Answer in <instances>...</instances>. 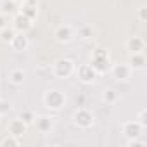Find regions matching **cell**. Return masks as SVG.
Masks as SVG:
<instances>
[{
    "mask_svg": "<svg viewBox=\"0 0 147 147\" xmlns=\"http://www.w3.org/2000/svg\"><path fill=\"white\" fill-rule=\"evenodd\" d=\"M90 66L95 69L97 75H102V73L109 71L111 69V55H109V50L104 49V47H97L92 55H90Z\"/></svg>",
    "mask_w": 147,
    "mask_h": 147,
    "instance_id": "1",
    "label": "cell"
},
{
    "mask_svg": "<svg viewBox=\"0 0 147 147\" xmlns=\"http://www.w3.org/2000/svg\"><path fill=\"white\" fill-rule=\"evenodd\" d=\"M43 104L49 111H61L66 106V95L59 88H49L43 94Z\"/></svg>",
    "mask_w": 147,
    "mask_h": 147,
    "instance_id": "2",
    "label": "cell"
},
{
    "mask_svg": "<svg viewBox=\"0 0 147 147\" xmlns=\"http://www.w3.org/2000/svg\"><path fill=\"white\" fill-rule=\"evenodd\" d=\"M75 69H76V64L73 62L71 59L67 57H61L57 59L54 64H52V75L59 80H66L69 78L71 75H75Z\"/></svg>",
    "mask_w": 147,
    "mask_h": 147,
    "instance_id": "3",
    "label": "cell"
},
{
    "mask_svg": "<svg viewBox=\"0 0 147 147\" xmlns=\"http://www.w3.org/2000/svg\"><path fill=\"white\" fill-rule=\"evenodd\" d=\"M94 114H92V111L90 109H87V107H83V106H80L75 113H73V123H75L78 128H83V130H87V128H92L94 126Z\"/></svg>",
    "mask_w": 147,
    "mask_h": 147,
    "instance_id": "4",
    "label": "cell"
},
{
    "mask_svg": "<svg viewBox=\"0 0 147 147\" xmlns=\"http://www.w3.org/2000/svg\"><path fill=\"white\" fill-rule=\"evenodd\" d=\"M147 128H144L137 119H131V121H125L121 125V133L126 140H131V138H137V137H144V131Z\"/></svg>",
    "mask_w": 147,
    "mask_h": 147,
    "instance_id": "5",
    "label": "cell"
},
{
    "mask_svg": "<svg viewBox=\"0 0 147 147\" xmlns=\"http://www.w3.org/2000/svg\"><path fill=\"white\" fill-rule=\"evenodd\" d=\"M75 73H76L78 80H80L82 83H85V85L94 83L95 78H97V73H95V69H94L90 64H80V66L75 69Z\"/></svg>",
    "mask_w": 147,
    "mask_h": 147,
    "instance_id": "6",
    "label": "cell"
},
{
    "mask_svg": "<svg viewBox=\"0 0 147 147\" xmlns=\"http://www.w3.org/2000/svg\"><path fill=\"white\" fill-rule=\"evenodd\" d=\"M18 33H28L31 28H33V21L30 19V18H26L24 14H21V12H16L14 16H12V24H11Z\"/></svg>",
    "mask_w": 147,
    "mask_h": 147,
    "instance_id": "7",
    "label": "cell"
},
{
    "mask_svg": "<svg viewBox=\"0 0 147 147\" xmlns=\"http://www.w3.org/2000/svg\"><path fill=\"white\" fill-rule=\"evenodd\" d=\"M126 64L130 66L131 71H142V69L145 67V64H147L145 54H144V52H128Z\"/></svg>",
    "mask_w": 147,
    "mask_h": 147,
    "instance_id": "8",
    "label": "cell"
},
{
    "mask_svg": "<svg viewBox=\"0 0 147 147\" xmlns=\"http://www.w3.org/2000/svg\"><path fill=\"white\" fill-rule=\"evenodd\" d=\"M33 126L38 133H50L52 128H54V118L47 116V114H40V116H35V121H33Z\"/></svg>",
    "mask_w": 147,
    "mask_h": 147,
    "instance_id": "9",
    "label": "cell"
},
{
    "mask_svg": "<svg viewBox=\"0 0 147 147\" xmlns=\"http://www.w3.org/2000/svg\"><path fill=\"white\" fill-rule=\"evenodd\" d=\"M54 38L59 42V43H69L73 38H75V31L69 24H59L54 31Z\"/></svg>",
    "mask_w": 147,
    "mask_h": 147,
    "instance_id": "10",
    "label": "cell"
},
{
    "mask_svg": "<svg viewBox=\"0 0 147 147\" xmlns=\"http://www.w3.org/2000/svg\"><path fill=\"white\" fill-rule=\"evenodd\" d=\"M9 45H11V49L16 50V52H24V50H28V47H30L28 33H18V31H16V35L12 36V40L9 42Z\"/></svg>",
    "mask_w": 147,
    "mask_h": 147,
    "instance_id": "11",
    "label": "cell"
},
{
    "mask_svg": "<svg viewBox=\"0 0 147 147\" xmlns=\"http://www.w3.org/2000/svg\"><path fill=\"white\" fill-rule=\"evenodd\" d=\"M26 130H28V125L21 118H14L7 125V133L9 135H14V137H19V138L23 137V133H26Z\"/></svg>",
    "mask_w": 147,
    "mask_h": 147,
    "instance_id": "12",
    "label": "cell"
},
{
    "mask_svg": "<svg viewBox=\"0 0 147 147\" xmlns=\"http://www.w3.org/2000/svg\"><path fill=\"white\" fill-rule=\"evenodd\" d=\"M111 73H113V76L116 80H128L130 75H131V69L130 66L125 62V64H113L111 66Z\"/></svg>",
    "mask_w": 147,
    "mask_h": 147,
    "instance_id": "13",
    "label": "cell"
},
{
    "mask_svg": "<svg viewBox=\"0 0 147 147\" xmlns=\"http://www.w3.org/2000/svg\"><path fill=\"white\" fill-rule=\"evenodd\" d=\"M128 52H144L145 50V40L142 36H130L125 43Z\"/></svg>",
    "mask_w": 147,
    "mask_h": 147,
    "instance_id": "14",
    "label": "cell"
},
{
    "mask_svg": "<svg viewBox=\"0 0 147 147\" xmlns=\"http://www.w3.org/2000/svg\"><path fill=\"white\" fill-rule=\"evenodd\" d=\"M24 80H26V73H24V69H21V67H14V69L9 71V82H11L12 85L21 87V85L24 83Z\"/></svg>",
    "mask_w": 147,
    "mask_h": 147,
    "instance_id": "15",
    "label": "cell"
},
{
    "mask_svg": "<svg viewBox=\"0 0 147 147\" xmlns=\"http://www.w3.org/2000/svg\"><path fill=\"white\" fill-rule=\"evenodd\" d=\"M18 12H21V14H24L26 18H30L31 21H35V19L38 18V5H31V4H21Z\"/></svg>",
    "mask_w": 147,
    "mask_h": 147,
    "instance_id": "16",
    "label": "cell"
},
{
    "mask_svg": "<svg viewBox=\"0 0 147 147\" xmlns=\"http://www.w3.org/2000/svg\"><path fill=\"white\" fill-rule=\"evenodd\" d=\"M19 11L16 0H5V2H2V5H0V12H4L5 16H14L16 12Z\"/></svg>",
    "mask_w": 147,
    "mask_h": 147,
    "instance_id": "17",
    "label": "cell"
},
{
    "mask_svg": "<svg viewBox=\"0 0 147 147\" xmlns=\"http://www.w3.org/2000/svg\"><path fill=\"white\" fill-rule=\"evenodd\" d=\"M16 35V30L9 24V26H5V28H2L0 30V42L2 43H7L9 45V42L12 40V36Z\"/></svg>",
    "mask_w": 147,
    "mask_h": 147,
    "instance_id": "18",
    "label": "cell"
},
{
    "mask_svg": "<svg viewBox=\"0 0 147 147\" xmlns=\"http://www.w3.org/2000/svg\"><path fill=\"white\" fill-rule=\"evenodd\" d=\"M118 92L116 90H113V88H107V90H104V94H102V100L106 102V104H116L118 102Z\"/></svg>",
    "mask_w": 147,
    "mask_h": 147,
    "instance_id": "19",
    "label": "cell"
},
{
    "mask_svg": "<svg viewBox=\"0 0 147 147\" xmlns=\"http://www.w3.org/2000/svg\"><path fill=\"white\" fill-rule=\"evenodd\" d=\"M0 145L2 147H18V145H21V138L14 137V135H7L5 138L0 140Z\"/></svg>",
    "mask_w": 147,
    "mask_h": 147,
    "instance_id": "20",
    "label": "cell"
},
{
    "mask_svg": "<svg viewBox=\"0 0 147 147\" xmlns=\"http://www.w3.org/2000/svg\"><path fill=\"white\" fill-rule=\"evenodd\" d=\"M94 36V30H92V26H82L80 30H78V38H82V40H88V38H92Z\"/></svg>",
    "mask_w": 147,
    "mask_h": 147,
    "instance_id": "21",
    "label": "cell"
},
{
    "mask_svg": "<svg viewBox=\"0 0 147 147\" xmlns=\"http://www.w3.org/2000/svg\"><path fill=\"white\" fill-rule=\"evenodd\" d=\"M19 118H21L28 126H31V125H33V121H35V113H33V111H30V109H26V111H23V113L19 114Z\"/></svg>",
    "mask_w": 147,
    "mask_h": 147,
    "instance_id": "22",
    "label": "cell"
},
{
    "mask_svg": "<svg viewBox=\"0 0 147 147\" xmlns=\"http://www.w3.org/2000/svg\"><path fill=\"white\" fill-rule=\"evenodd\" d=\"M137 121H138L144 128H147V109H145V107H142V109L138 111V114H137Z\"/></svg>",
    "mask_w": 147,
    "mask_h": 147,
    "instance_id": "23",
    "label": "cell"
},
{
    "mask_svg": "<svg viewBox=\"0 0 147 147\" xmlns=\"http://www.w3.org/2000/svg\"><path fill=\"white\" fill-rule=\"evenodd\" d=\"M137 19L140 23H147V7L145 5H140L137 9Z\"/></svg>",
    "mask_w": 147,
    "mask_h": 147,
    "instance_id": "24",
    "label": "cell"
},
{
    "mask_svg": "<svg viewBox=\"0 0 147 147\" xmlns=\"http://www.w3.org/2000/svg\"><path fill=\"white\" fill-rule=\"evenodd\" d=\"M126 145H128V147H145V140H144L142 137H137V138L126 140Z\"/></svg>",
    "mask_w": 147,
    "mask_h": 147,
    "instance_id": "25",
    "label": "cell"
},
{
    "mask_svg": "<svg viewBox=\"0 0 147 147\" xmlns=\"http://www.w3.org/2000/svg\"><path fill=\"white\" fill-rule=\"evenodd\" d=\"M9 26V16H5L4 12H0V30Z\"/></svg>",
    "mask_w": 147,
    "mask_h": 147,
    "instance_id": "26",
    "label": "cell"
},
{
    "mask_svg": "<svg viewBox=\"0 0 147 147\" xmlns=\"http://www.w3.org/2000/svg\"><path fill=\"white\" fill-rule=\"evenodd\" d=\"M9 111V104L2 99V97H0V113H2V114H5Z\"/></svg>",
    "mask_w": 147,
    "mask_h": 147,
    "instance_id": "27",
    "label": "cell"
},
{
    "mask_svg": "<svg viewBox=\"0 0 147 147\" xmlns=\"http://www.w3.org/2000/svg\"><path fill=\"white\" fill-rule=\"evenodd\" d=\"M21 4H31V5H38V0H19Z\"/></svg>",
    "mask_w": 147,
    "mask_h": 147,
    "instance_id": "28",
    "label": "cell"
},
{
    "mask_svg": "<svg viewBox=\"0 0 147 147\" xmlns=\"http://www.w3.org/2000/svg\"><path fill=\"white\" fill-rule=\"evenodd\" d=\"M2 116H4V114H2V113H0V123H2Z\"/></svg>",
    "mask_w": 147,
    "mask_h": 147,
    "instance_id": "29",
    "label": "cell"
},
{
    "mask_svg": "<svg viewBox=\"0 0 147 147\" xmlns=\"http://www.w3.org/2000/svg\"><path fill=\"white\" fill-rule=\"evenodd\" d=\"M0 5H2V2H0Z\"/></svg>",
    "mask_w": 147,
    "mask_h": 147,
    "instance_id": "30",
    "label": "cell"
}]
</instances>
